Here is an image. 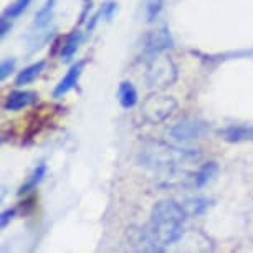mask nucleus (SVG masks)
Returning a JSON list of instances; mask_svg holds the SVG:
<instances>
[{
	"label": "nucleus",
	"instance_id": "nucleus-1",
	"mask_svg": "<svg viewBox=\"0 0 253 253\" xmlns=\"http://www.w3.org/2000/svg\"><path fill=\"white\" fill-rule=\"evenodd\" d=\"M185 212L175 200L166 199L154 205L149 223V238L156 247L166 248L177 243L184 235Z\"/></svg>",
	"mask_w": 253,
	"mask_h": 253
},
{
	"label": "nucleus",
	"instance_id": "nucleus-2",
	"mask_svg": "<svg viewBox=\"0 0 253 253\" xmlns=\"http://www.w3.org/2000/svg\"><path fill=\"white\" fill-rule=\"evenodd\" d=\"M200 157L199 149H184V147L157 144L154 149H146L141 156V162L146 167L164 174H174L184 166L197 162Z\"/></svg>",
	"mask_w": 253,
	"mask_h": 253
},
{
	"label": "nucleus",
	"instance_id": "nucleus-3",
	"mask_svg": "<svg viewBox=\"0 0 253 253\" xmlns=\"http://www.w3.org/2000/svg\"><path fill=\"white\" fill-rule=\"evenodd\" d=\"M205 131H207V123L189 118V119H184V121H180L177 124H174V126L169 129V136L172 137L174 141L187 142V141L202 137Z\"/></svg>",
	"mask_w": 253,
	"mask_h": 253
},
{
	"label": "nucleus",
	"instance_id": "nucleus-4",
	"mask_svg": "<svg viewBox=\"0 0 253 253\" xmlns=\"http://www.w3.org/2000/svg\"><path fill=\"white\" fill-rule=\"evenodd\" d=\"M175 108V101L172 98H152L144 104V116L152 123H159L162 119H166L172 113Z\"/></svg>",
	"mask_w": 253,
	"mask_h": 253
},
{
	"label": "nucleus",
	"instance_id": "nucleus-5",
	"mask_svg": "<svg viewBox=\"0 0 253 253\" xmlns=\"http://www.w3.org/2000/svg\"><path fill=\"white\" fill-rule=\"evenodd\" d=\"M83 66H84V61L81 60V61H76V63L71 66L68 71H66V75L60 80V83L56 84V88L53 91L55 98H63L66 93L71 91V89L76 86L81 71H83Z\"/></svg>",
	"mask_w": 253,
	"mask_h": 253
},
{
	"label": "nucleus",
	"instance_id": "nucleus-6",
	"mask_svg": "<svg viewBox=\"0 0 253 253\" xmlns=\"http://www.w3.org/2000/svg\"><path fill=\"white\" fill-rule=\"evenodd\" d=\"M38 94L33 91H13L5 99V109L7 111H20V109L30 106V104L37 103Z\"/></svg>",
	"mask_w": 253,
	"mask_h": 253
},
{
	"label": "nucleus",
	"instance_id": "nucleus-7",
	"mask_svg": "<svg viewBox=\"0 0 253 253\" xmlns=\"http://www.w3.org/2000/svg\"><path fill=\"white\" fill-rule=\"evenodd\" d=\"M45 70V61H37L27 68H23L20 73L17 75L15 78V84L17 86H25V84H30L32 81H35L38 78V75Z\"/></svg>",
	"mask_w": 253,
	"mask_h": 253
},
{
	"label": "nucleus",
	"instance_id": "nucleus-8",
	"mask_svg": "<svg viewBox=\"0 0 253 253\" xmlns=\"http://www.w3.org/2000/svg\"><path fill=\"white\" fill-rule=\"evenodd\" d=\"M222 137L228 142H238V141H253V126L245 127V126H232L223 129Z\"/></svg>",
	"mask_w": 253,
	"mask_h": 253
},
{
	"label": "nucleus",
	"instance_id": "nucleus-9",
	"mask_svg": "<svg viewBox=\"0 0 253 253\" xmlns=\"http://www.w3.org/2000/svg\"><path fill=\"white\" fill-rule=\"evenodd\" d=\"M118 98H119V103H121V106L124 109L134 108L137 104V91H136V88L132 86V83H129V81H124V83H121Z\"/></svg>",
	"mask_w": 253,
	"mask_h": 253
},
{
	"label": "nucleus",
	"instance_id": "nucleus-10",
	"mask_svg": "<svg viewBox=\"0 0 253 253\" xmlns=\"http://www.w3.org/2000/svg\"><path fill=\"white\" fill-rule=\"evenodd\" d=\"M217 172H218L217 162H207V164H204L197 172H195V177H194L195 187H204V185H207L209 182H212Z\"/></svg>",
	"mask_w": 253,
	"mask_h": 253
},
{
	"label": "nucleus",
	"instance_id": "nucleus-11",
	"mask_svg": "<svg viewBox=\"0 0 253 253\" xmlns=\"http://www.w3.org/2000/svg\"><path fill=\"white\" fill-rule=\"evenodd\" d=\"M55 7H56V0H45V3L42 5V8L37 12L35 20H33V27L43 28V27L48 25L51 17H53Z\"/></svg>",
	"mask_w": 253,
	"mask_h": 253
},
{
	"label": "nucleus",
	"instance_id": "nucleus-12",
	"mask_svg": "<svg viewBox=\"0 0 253 253\" xmlns=\"http://www.w3.org/2000/svg\"><path fill=\"white\" fill-rule=\"evenodd\" d=\"M172 43V40H170V35L167 33L166 30H159L157 33H154L149 42V50L151 51H156V53H159V51L166 50V48H170V45Z\"/></svg>",
	"mask_w": 253,
	"mask_h": 253
},
{
	"label": "nucleus",
	"instance_id": "nucleus-13",
	"mask_svg": "<svg viewBox=\"0 0 253 253\" xmlns=\"http://www.w3.org/2000/svg\"><path fill=\"white\" fill-rule=\"evenodd\" d=\"M81 42V33L80 32H73L68 37L66 43L63 45V50H61V60L63 61H70L75 56L76 50H78V45Z\"/></svg>",
	"mask_w": 253,
	"mask_h": 253
},
{
	"label": "nucleus",
	"instance_id": "nucleus-14",
	"mask_svg": "<svg viewBox=\"0 0 253 253\" xmlns=\"http://www.w3.org/2000/svg\"><path fill=\"white\" fill-rule=\"evenodd\" d=\"M30 2H32V0H15V2L10 3V5L7 7L5 13H3V18H7V20H13V18H18L28 8Z\"/></svg>",
	"mask_w": 253,
	"mask_h": 253
},
{
	"label": "nucleus",
	"instance_id": "nucleus-15",
	"mask_svg": "<svg viewBox=\"0 0 253 253\" xmlns=\"http://www.w3.org/2000/svg\"><path fill=\"white\" fill-rule=\"evenodd\" d=\"M45 174H46V166L43 164V162H42V164H38V166H37V169L33 170L32 177H30V180L27 182L25 189H28V187H35L37 184H40V182H42V179L45 177Z\"/></svg>",
	"mask_w": 253,
	"mask_h": 253
},
{
	"label": "nucleus",
	"instance_id": "nucleus-16",
	"mask_svg": "<svg viewBox=\"0 0 253 253\" xmlns=\"http://www.w3.org/2000/svg\"><path fill=\"white\" fill-rule=\"evenodd\" d=\"M17 61L15 60H3L2 61V66H0V80H5L8 75L12 73L13 68H15Z\"/></svg>",
	"mask_w": 253,
	"mask_h": 253
},
{
	"label": "nucleus",
	"instance_id": "nucleus-17",
	"mask_svg": "<svg viewBox=\"0 0 253 253\" xmlns=\"http://www.w3.org/2000/svg\"><path fill=\"white\" fill-rule=\"evenodd\" d=\"M101 10H103V17L106 18V20H111L113 15H114V12H116V2L104 3V5L101 7Z\"/></svg>",
	"mask_w": 253,
	"mask_h": 253
},
{
	"label": "nucleus",
	"instance_id": "nucleus-18",
	"mask_svg": "<svg viewBox=\"0 0 253 253\" xmlns=\"http://www.w3.org/2000/svg\"><path fill=\"white\" fill-rule=\"evenodd\" d=\"M93 7V0H83V12H81V22H84V18H86V15L89 13V10H91Z\"/></svg>",
	"mask_w": 253,
	"mask_h": 253
},
{
	"label": "nucleus",
	"instance_id": "nucleus-19",
	"mask_svg": "<svg viewBox=\"0 0 253 253\" xmlns=\"http://www.w3.org/2000/svg\"><path fill=\"white\" fill-rule=\"evenodd\" d=\"M13 215H15V210H13V209L5 210V212L2 213V227H7L8 220H12Z\"/></svg>",
	"mask_w": 253,
	"mask_h": 253
},
{
	"label": "nucleus",
	"instance_id": "nucleus-20",
	"mask_svg": "<svg viewBox=\"0 0 253 253\" xmlns=\"http://www.w3.org/2000/svg\"><path fill=\"white\" fill-rule=\"evenodd\" d=\"M8 30H10V20H7V18L2 17V33H0V35L5 37Z\"/></svg>",
	"mask_w": 253,
	"mask_h": 253
}]
</instances>
